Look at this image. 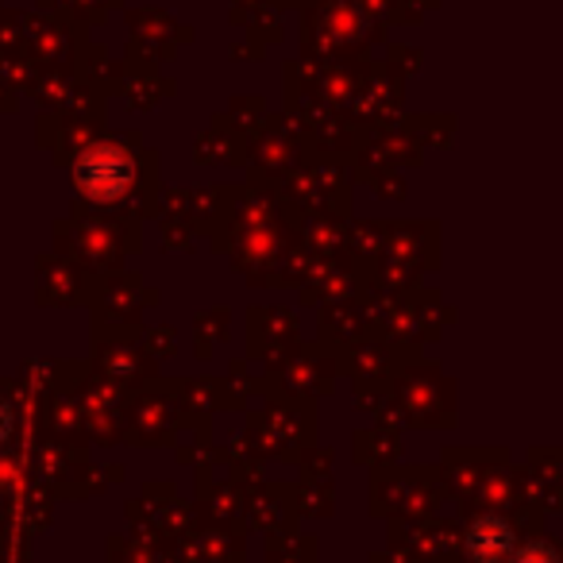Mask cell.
I'll return each instance as SVG.
<instances>
[{
    "mask_svg": "<svg viewBox=\"0 0 563 563\" xmlns=\"http://www.w3.org/2000/svg\"><path fill=\"white\" fill-rule=\"evenodd\" d=\"M514 563H560V560H555V548L548 540H532V544L517 548Z\"/></svg>",
    "mask_w": 563,
    "mask_h": 563,
    "instance_id": "obj_3",
    "label": "cell"
},
{
    "mask_svg": "<svg viewBox=\"0 0 563 563\" xmlns=\"http://www.w3.org/2000/svg\"><path fill=\"white\" fill-rule=\"evenodd\" d=\"M128 178H132V170H128V158L120 155V151H109V147L89 151L78 163V186L86 189L93 201H112V197H120Z\"/></svg>",
    "mask_w": 563,
    "mask_h": 563,
    "instance_id": "obj_1",
    "label": "cell"
},
{
    "mask_svg": "<svg viewBox=\"0 0 563 563\" xmlns=\"http://www.w3.org/2000/svg\"><path fill=\"white\" fill-rule=\"evenodd\" d=\"M509 548H514V532H509V525L501 521V517L486 514V517H478V521L471 525V532H467V552L475 555L478 563L501 560V555H506Z\"/></svg>",
    "mask_w": 563,
    "mask_h": 563,
    "instance_id": "obj_2",
    "label": "cell"
},
{
    "mask_svg": "<svg viewBox=\"0 0 563 563\" xmlns=\"http://www.w3.org/2000/svg\"><path fill=\"white\" fill-rule=\"evenodd\" d=\"M9 432H12V409L0 401V440L9 437Z\"/></svg>",
    "mask_w": 563,
    "mask_h": 563,
    "instance_id": "obj_4",
    "label": "cell"
}]
</instances>
